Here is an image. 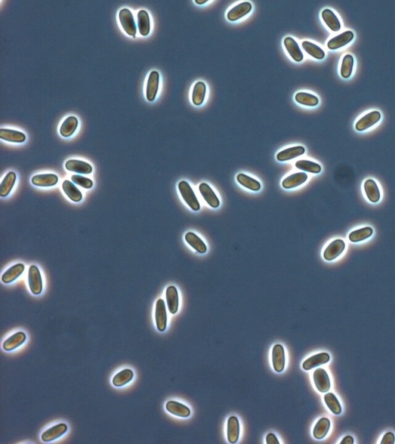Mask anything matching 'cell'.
<instances>
[{
    "label": "cell",
    "mask_w": 395,
    "mask_h": 444,
    "mask_svg": "<svg viewBox=\"0 0 395 444\" xmlns=\"http://www.w3.org/2000/svg\"><path fill=\"white\" fill-rule=\"evenodd\" d=\"M179 190L181 195L183 197L185 203L189 206L191 210H200V204H199V200L197 198L193 189L191 188L189 183L185 181L179 182Z\"/></svg>",
    "instance_id": "6da1fadb"
},
{
    "label": "cell",
    "mask_w": 395,
    "mask_h": 444,
    "mask_svg": "<svg viewBox=\"0 0 395 444\" xmlns=\"http://www.w3.org/2000/svg\"><path fill=\"white\" fill-rule=\"evenodd\" d=\"M28 285L31 292L35 295L41 294L43 291V279L40 269L36 265H31L28 271Z\"/></svg>",
    "instance_id": "7a4b0ae2"
},
{
    "label": "cell",
    "mask_w": 395,
    "mask_h": 444,
    "mask_svg": "<svg viewBox=\"0 0 395 444\" xmlns=\"http://www.w3.org/2000/svg\"><path fill=\"white\" fill-rule=\"evenodd\" d=\"M118 17H119L120 24L124 30L126 32L127 34L134 37L137 33V26H136L134 16L132 14V11L127 8L121 9L119 11Z\"/></svg>",
    "instance_id": "3957f363"
},
{
    "label": "cell",
    "mask_w": 395,
    "mask_h": 444,
    "mask_svg": "<svg viewBox=\"0 0 395 444\" xmlns=\"http://www.w3.org/2000/svg\"><path fill=\"white\" fill-rule=\"evenodd\" d=\"M156 327L159 332H164L168 323V315H167L166 306L162 299H158L156 302Z\"/></svg>",
    "instance_id": "277c9868"
},
{
    "label": "cell",
    "mask_w": 395,
    "mask_h": 444,
    "mask_svg": "<svg viewBox=\"0 0 395 444\" xmlns=\"http://www.w3.org/2000/svg\"><path fill=\"white\" fill-rule=\"evenodd\" d=\"M381 117V113L378 110H372V111L368 112L357 121L355 124L356 130L362 131L368 129L377 124L380 121Z\"/></svg>",
    "instance_id": "5b68a950"
},
{
    "label": "cell",
    "mask_w": 395,
    "mask_h": 444,
    "mask_svg": "<svg viewBox=\"0 0 395 444\" xmlns=\"http://www.w3.org/2000/svg\"><path fill=\"white\" fill-rule=\"evenodd\" d=\"M313 377H314V384L316 386V388L317 389L319 392L325 393L330 391L331 384H330V377L327 374V371L322 368H318L317 369L314 371Z\"/></svg>",
    "instance_id": "8992f818"
},
{
    "label": "cell",
    "mask_w": 395,
    "mask_h": 444,
    "mask_svg": "<svg viewBox=\"0 0 395 444\" xmlns=\"http://www.w3.org/2000/svg\"><path fill=\"white\" fill-rule=\"evenodd\" d=\"M68 426L66 423H60L51 426L42 434L41 440L44 442L48 443L55 441L67 433Z\"/></svg>",
    "instance_id": "52a82bcc"
},
{
    "label": "cell",
    "mask_w": 395,
    "mask_h": 444,
    "mask_svg": "<svg viewBox=\"0 0 395 444\" xmlns=\"http://www.w3.org/2000/svg\"><path fill=\"white\" fill-rule=\"evenodd\" d=\"M272 364L276 372H282L285 369V350L280 344L275 345L272 351Z\"/></svg>",
    "instance_id": "ba28073f"
},
{
    "label": "cell",
    "mask_w": 395,
    "mask_h": 444,
    "mask_svg": "<svg viewBox=\"0 0 395 444\" xmlns=\"http://www.w3.org/2000/svg\"><path fill=\"white\" fill-rule=\"evenodd\" d=\"M253 9V5L249 2H242L235 5L228 12L227 19L229 21L235 22L249 14Z\"/></svg>",
    "instance_id": "9c48e42d"
},
{
    "label": "cell",
    "mask_w": 395,
    "mask_h": 444,
    "mask_svg": "<svg viewBox=\"0 0 395 444\" xmlns=\"http://www.w3.org/2000/svg\"><path fill=\"white\" fill-rule=\"evenodd\" d=\"M345 249V243L343 240L336 239L330 242L323 252V258L327 261H333L339 257Z\"/></svg>",
    "instance_id": "30bf717a"
},
{
    "label": "cell",
    "mask_w": 395,
    "mask_h": 444,
    "mask_svg": "<svg viewBox=\"0 0 395 444\" xmlns=\"http://www.w3.org/2000/svg\"><path fill=\"white\" fill-rule=\"evenodd\" d=\"M354 37V33L353 31L346 30L343 31L340 34L334 36L331 38L327 42V47L330 50H336V49L341 48L343 46L346 45L347 43H350L353 40Z\"/></svg>",
    "instance_id": "8fae6325"
},
{
    "label": "cell",
    "mask_w": 395,
    "mask_h": 444,
    "mask_svg": "<svg viewBox=\"0 0 395 444\" xmlns=\"http://www.w3.org/2000/svg\"><path fill=\"white\" fill-rule=\"evenodd\" d=\"M160 75L156 70H153L149 74L146 86V98L148 101H153L156 99L158 90Z\"/></svg>",
    "instance_id": "7c38bea8"
},
{
    "label": "cell",
    "mask_w": 395,
    "mask_h": 444,
    "mask_svg": "<svg viewBox=\"0 0 395 444\" xmlns=\"http://www.w3.org/2000/svg\"><path fill=\"white\" fill-rule=\"evenodd\" d=\"M26 333L24 332H17L4 341L2 343V349L6 352L14 350L21 346L26 342Z\"/></svg>",
    "instance_id": "4fadbf2b"
},
{
    "label": "cell",
    "mask_w": 395,
    "mask_h": 444,
    "mask_svg": "<svg viewBox=\"0 0 395 444\" xmlns=\"http://www.w3.org/2000/svg\"><path fill=\"white\" fill-rule=\"evenodd\" d=\"M284 43L287 52L295 62H301L303 60L304 57L303 52L297 42L293 38L287 36L284 39Z\"/></svg>",
    "instance_id": "5bb4252c"
},
{
    "label": "cell",
    "mask_w": 395,
    "mask_h": 444,
    "mask_svg": "<svg viewBox=\"0 0 395 444\" xmlns=\"http://www.w3.org/2000/svg\"><path fill=\"white\" fill-rule=\"evenodd\" d=\"M65 167L67 171L78 173V174H83V175H90V173H92L93 171L92 166L90 164L83 161V160H76V159L67 160L66 162Z\"/></svg>",
    "instance_id": "9a60e30c"
},
{
    "label": "cell",
    "mask_w": 395,
    "mask_h": 444,
    "mask_svg": "<svg viewBox=\"0 0 395 444\" xmlns=\"http://www.w3.org/2000/svg\"><path fill=\"white\" fill-rule=\"evenodd\" d=\"M199 191L202 198L207 202L208 205L213 209H217L220 205V202L215 193L208 183H202L199 186Z\"/></svg>",
    "instance_id": "2e32d148"
},
{
    "label": "cell",
    "mask_w": 395,
    "mask_h": 444,
    "mask_svg": "<svg viewBox=\"0 0 395 444\" xmlns=\"http://www.w3.org/2000/svg\"><path fill=\"white\" fill-rule=\"evenodd\" d=\"M165 408L168 413L179 418H187L191 415V410L187 406L175 400L167 402Z\"/></svg>",
    "instance_id": "e0dca14e"
},
{
    "label": "cell",
    "mask_w": 395,
    "mask_h": 444,
    "mask_svg": "<svg viewBox=\"0 0 395 444\" xmlns=\"http://www.w3.org/2000/svg\"><path fill=\"white\" fill-rule=\"evenodd\" d=\"M330 355L328 353H318V354L311 356L310 358L303 362L302 367H303V369L304 370H311V369H314L315 367L327 364L330 361Z\"/></svg>",
    "instance_id": "ac0fdd59"
},
{
    "label": "cell",
    "mask_w": 395,
    "mask_h": 444,
    "mask_svg": "<svg viewBox=\"0 0 395 444\" xmlns=\"http://www.w3.org/2000/svg\"><path fill=\"white\" fill-rule=\"evenodd\" d=\"M58 177L54 174H41L33 176L31 182L33 185L41 187H49L56 185L58 183Z\"/></svg>",
    "instance_id": "d6986e66"
},
{
    "label": "cell",
    "mask_w": 395,
    "mask_h": 444,
    "mask_svg": "<svg viewBox=\"0 0 395 444\" xmlns=\"http://www.w3.org/2000/svg\"><path fill=\"white\" fill-rule=\"evenodd\" d=\"M167 306L171 314H176L179 310V297L177 288L175 286H168L165 291Z\"/></svg>",
    "instance_id": "ffe728a7"
},
{
    "label": "cell",
    "mask_w": 395,
    "mask_h": 444,
    "mask_svg": "<svg viewBox=\"0 0 395 444\" xmlns=\"http://www.w3.org/2000/svg\"><path fill=\"white\" fill-rule=\"evenodd\" d=\"M24 270H25V265L22 263L14 264L4 272L1 280L5 284L13 283L24 273Z\"/></svg>",
    "instance_id": "44dd1931"
},
{
    "label": "cell",
    "mask_w": 395,
    "mask_h": 444,
    "mask_svg": "<svg viewBox=\"0 0 395 444\" xmlns=\"http://www.w3.org/2000/svg\"><path fill=\"white\" fill-rule=\"evenodd\" d=\"M239 421L237 417H230L227 421V439L230 444H236L239 438Z\"/></svg>",
    "instance_id": "7402d4cb"
},
{
    "label": "cell",
    "mask_w": 395,
    "mask_h": 444,
    "mask_svg": "<svg viewBox=\"0 0 395 444\" xmlns=\"http://www.w3.org/2000/svg\"><path fill=\"white\" fill-rule=\"evenodd\" d=\"M305 153V148L303 146H295L291 148H287L280 151L276 155V159L279 161H287L292 159L296 158L298 157L301 156Z\"/></svg>",
    "instance_id": "603a6c76"
},
{
    "label": "cell",
    "mask_w": 395,
    "mask_h": 444,
    "mask_svg": "<svg viewBox=\"0 0 395 444\" xmlns=\"http://www.w3.org/2000/svg\"><path fill=\"white\" fill-rule=\"evenodd\" d=\"M307 176L306 173L297 172L287 177L282 182V186L285 189H292L302 185L307 181Z\"/></svg>",
    "instance_id": "cb8c5ba5"
},
{
    "label": "cell",
    "mask_w": 395,
    "mask_h": 444,
    "mask_svg": "<svg viewBox=\"0 0 395 444\" xmlns=\"http://www.w3.org/2000/svg\"><path fill=\"white\" fill-rule=\"evenodd\" d=\"M0 138L6 140L8 142L23 143L25 141L26 137L23 132L16 130L1 128L0 129Z\"/></svg>",
    "instance_id": "d4e9b609"
},
{
    "label": "cell",
    "mask_w": 395,
    "mask_h": 444,
    "mask_svg": "<svg viewBox=\"0 0 395 444\" xmlns=\"http://www.w3.org/2000/svg\"><path fill=\"white\" fill-rule=\"evenodd\" d=\"M321 16L325 24L331 30L336 32V31H339L341 29V21L332 9H323L322 11Z\"/></svg>",
    "instance_id": "484cf974"
},
{
    "label": "cell",
    "mask_w": 395,
    "mask_h": 444,
    "mask_svg": "<svg viewBox=\"0 0 395 444\" xmlns=\"http://www.w3.org/2000/svg\"><path fill=\"white\" fill-rule=\"evenodd\" d=\"M17 180V175L13 171L8 173L0 183V196L6 198L10 194Z\"/></svg>",
    "instance_id": "4316f807"
},
{
    "label": "cell",
    "mask_w": 395,
    "mask_h": 444,
    "mask_svg": "<svg viewBox=\"0 0 395 444\" xmlns=\"http://www.w3.org/2000/svg\"><path fill=\"white\" fill-rule=\"evenodd\" d=\"M206 85L202 81H198L194 85L192 94H191V101L195 106H200L204 102L206 95Z\"/></svg>",
    "instance_id": "83f0119b"
},
{
    "label": "cell",
    "mask_w": 395,
    "mask_h": 444,
    "mask_svg": "<svg viewBox=\"0 0 395 444\" xmlns=\"http://www.w3.org/2000/svg\"><path fill=\"white\" fill-rule=\"evenodd\" d=\"M365 191L367 198L372 203H377L381 198V193L378 186L373 179H368L365 182Z\"/></svg>",
    "instance_id": "f1b7e54d"
},
{
    "label": "cell",
    "mask_w": 395,
    "mask_h": 444,
    "mask_svg": "<svg viewBox=\"0 0 395 444\" xmlns=\"http://www.w3.org/2000/svg\"><path fill=\"white\" fill-rule=\"evenodd\" d=\"M78 126V120L74 116H70L63 121L60 128V133L63 137H69L76 131Z\"/></svg>",
    "instance_id": "f546056e"
},
{
    "label": "cell",
    "mask_w": 395,
    "mask_h": 444,
    "mask_svg": "<svg viewBox=\"0 0 395 444\" xmlns=\"http://www.w3.org/2000/svg\"><path fill=\"white\" fill-rule=\"evenodd\" d=\"M62 188L71 201L74 202H79L83 199L81 191L74 185V183L68 180H65L62 183Z\"/></svg>",
    "instance_id": "4dcf8cb0"
},
{
    "label": "cell",
    "mask_w": 395,
    "mask_h": 444,
    "mask_svg": "<svg viewBox=\"0 0 395 444\" xmlns=\"http://www.w3.org/2000/svg\"><path fill=\"white\" fill-rule=\"evenodd\" d=\"M137 27L142 36L149 34L151 29L150 16L145 9H141L137 13Z\"/></svg>",
    "instance_id": "1f68e13d"
},
{
    "label": "cell",
    "mask_w": 395,
    "mask_h": 444,
    "mask_svg": "<svg viewBox=\"0 0 395 444\" xmlns=\"http://www.w3.org/2000/svg\"><path fill=\"white\" fill-rule=\"evenodd\" d=\"M184 239L191 248L199 253L204 254L207 252V246L204 241L193 232H188L184 236Z\"/></svg>",
    "instance_id": "d6a6232c"
},
{
    "label": "cell",
    "mask_w": 395,
    "mask_h": 444,
    "mask_svg": "<svg viewBox=\"0 0 395 444\" xmlns=\"http://www.w3.org/2000/svg\"><path fill=\"white\" fill-rule=\"evenodd\" d=\"M134 378V372L131 369H125L117 372L113 377L112 384L116 387H121L130 383Z\"/></svg>",
    "instance_id": "836d02e7"
},
{
    "label": "cell",
    "mask_w": 395,
    "mask_h": 444,
    "mask_svg": "<svg viewBox=\"0 0 395 444\" xmlns=\"http://www.w3.org/2000/svg\"><path fill=\"white\" fill-rule=\"evenodd\" d=\"M330 428V421L327 418H321L318 420L313 430V435L316 440H323L328 434Z\"/></svg>",
    "instance_id": "e575fe53"
},
{
    "label": "cell",
    "mask_w": 395,
    "mask_h": 444,
    "mask_svg": "<svg viewBox=\"0 0 395 444\" xmlns=\"http://www.w3.org/2000/svg\"><path fill=\"white\" fill-rule=\"evenodd\" d=\"M373 232V229L370 227H365L362 229H357V230L350 232L348 236L349 240L354 243L365 241L371 237Z\"/></svg>",
    "instance_id": "d590c367"
},
{
    "label": "cell",
    "mask_w": 395,
    "mask_h": 444,
    "mask_svg": "<svg viewBox=\"0 0 395 444\" xmlns=\"http://www.w3.org/2000/svg\"><path fill=\"white\" fill-rule=\"evenodd\" d=\"M302 47L309 55L315 59H322L324 58L325 52L323 49L312 42L304 40L302 43Z\"/></svg>",
    "instance_id": "8d00e7d4"
},
{
    "label": "cell",
    "mask_w": 395,
    "mask_h": 444,
    "mask_svg": "<svg viewBox=\"0 0 395 444\" xmlns=\"http://www.w3.org/2000/svg\"><path fill=\"white\" fill-rule=\"evenodd\" d=\"M237 182H238L241 185L243 186L244 187H246L247 189H249L251 191H260V188H261V184H260V183L258 181L256 180L254 178L248 176V175H245V174H242V173H240V174H238V175H237Z\"/></svg>",
    "instance_id": "74e56055"
},
{
    "label": "cell",
    "mask_w": 395,
    "mask_h": 444,
    "mask_svg": "<svg viewBox=\"0 0 395 444\" xmlns=\"http://www.w3.org/2000/svg\"><path fill=\"white\" fill-rule=\"evenodd\" d=\"M295 101L307 106H315L319 104V99L316 95L307 93V92H299L295 95Z\"/></svg>",
    "instance_id": "f35d334b"
},
{
    "label": "cell",
    "mask_w": 395,
    "mask_h": 444,
    "mask_svg": "<svg viewBox=\"0 0 395 444\" xmlns=\"http://www.w3.org/2000/svg\"><path fill=\"white\" fill-rule=\"evenodd\" d=\"M354 58L351 54H345L342 59L341 66V74L343 78H350L354 68Z\"/></svg>",
    "instance_id": "ab89813d"
},
{
    "label": "cell",
    "mask_w": 395,
    "mask_h": 444,
    "mask_svg": "<svg viewBox=\"0 0 395 444\" xmlns=\"http://www.w3.org/2000/svg\"><path fill=\"white\" fill-rule=\"evenodd\" d=\"M324 402L329 410L335 415H340L342 412L341 403L337 396L332 392H327L325 394Z\"/></svg>",
    "instance_id": "60d3db41"
},
{
    "label": "cell",
    "mask_w": 395,
    "mask_h": 444,
    "mask_svg": "<svg viewBox=\"0 0 395 444\" xmlns=\"http://www.w3.org/2000/svg\"><path fill=\"white\" fill-rule=\"evenodd\" d=\"M296 168L306 171V172L312 173V174H319L321 171V166L317 163L308 160H297L295 164Z\"/></svg>",
    "instance_id": "b9f144b4"
},
{
    "label": "cell",
    "mask_w": 395,
    "mask_h": 444,
    "mask_svg": "<svg viewBox=\"0 0 395 444\" xmlns=\"http://www.w3.org/2000/svg\"><path fill=\"white\" fill-rule=\"evenodd\" d=\"M71 180H72L73 183L78 184V185L80 186L83 188L90 189L94 185V183H93L92 181L90 180V178H85L82 175H72L71 176Z\"/></svg>",
    "instance_id": "7bdbcfd3"
},
{
    "label": "cell",
    "mask_w": 395,
    "mask_h": 444,
    "mask_svg": "<svg viewBox=\"0 0 395 444\" xmlns=\"http://www.w3.org/2000/svg\"><path fill=\"white\" fill-rule=\"evenodd\" d=\"M395 443V436L392 432H388L384 434L381 440V444H394Z\"/></svg>",
    "instance_id": "ee69618b"
},
{
    "label": "cell",
    "mask_w": 395,
    "mask_h": 444,
    "mask_svg": "<svg viewBox=\"0 0 395 444\" xmlns=\"http://www.w3.org/2000/svg\"><path fill=\"white\" fill-rule=\"evenodd\" d=\"M265 442L267 444H280V441L277 439V437L275 434H267L266 436V440H265Z\"/></svg>",
    "instance_id": "f6af8a7d"
},
{
    "label": "cell",
    "mask_w": 395,
    "mask_h": 444,
    "mask_svg": "<svg viewBox=\"0 0 395 444\" xmlns=\"http://www.w3.org/2000/svg\"><path fill=\"white\" fill-rule=\"evenodd\" d=\"M354 443V438L350 436H346L341 441V444H353Z\"/></svg>",
    "instance_id": "bcb514c9"
},
{
    "label": "cell",
    "mask_w": 395,
    "mask_h": 444,
    "mask_svg": "<svg viewBox=\"0 0 395 444\" xmlns=\"http://www.w3.org/2000/svg\"><path fill=\"white\" fill-rule=\"evenodd\" d=\"M195 3L199 4V5H202V4L206 3V2H207V0L203 1V2H199V1H197L196 0V1H195Z\"/></svg>",
    "instance_id": "7dc6e473"
}]
</instances>
